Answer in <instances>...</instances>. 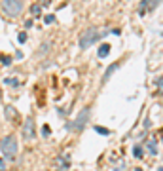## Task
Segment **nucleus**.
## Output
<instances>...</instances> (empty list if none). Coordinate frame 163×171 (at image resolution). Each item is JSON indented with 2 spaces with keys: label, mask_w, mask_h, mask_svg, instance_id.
<instances>
[{
  "label": "nucleus",
  "mask_w": 163,
  "mask_h": 171,
  "mask_svg": "<svg viewBox=\"0 0 163 171\" xmlns=\"http://www.w3.org/2000/svg\"><path fill=\"white\" fill-rule=\"evenodd\" d=\"M104 34H108V31H106V29H95V27L85 29V31L80 34V48H82V50H85V48H89L91 44L99 42Z\"/></svg>",
  "instance_id": "nucleus-1"
},
{
  "label": "nucleus",
  "mask_w": 163,
  "mask_h": 171,
  "mask_svg": "<svg viewBox=\"0 0 163 171\" xmlns=\"http://www.w3.org/2000/svg\"><path fill=\"white\" fill-rule=\"evenodd\" d=\"M2 12L10 19H13L23 12V2L21 0H2Z\"/></svg>",
  "instance_id": "nucleus-2"
},
{
  "label": "nucleus",
  "mask_w": 163,
  "mask_h": 171,
  "mask_svg": "<svg viewBox=\"0 0 163 171\" xmlns=\"http://www.w3.org/2000/svg\"><path fill=\"white\" fill-rule=\"evenodd\" d=\"M0 150H2V156L4 158H13L15 152H17V139L13 135H8L2 143H0Z\"/></svg>",
  "instance_id": "nucleus-3"
},
{
  "label": "nucleus",
  "mask_w": 163,
  "mask_h": 171,
  "mask_svg": "<svg viewBox=\"0 0 163 171\" xmlns=\"http://www.w3.org/2000/svg\"><path fill=\"white\" fill-rule=\"evenodd\" d=\"M89 114H91V110L85 107V108H82L80 110V114H78V118L74 120V124H70L68 128L70 129H74V131H78V129H82L85 124H87V120H89Z\"/></svg>",
  "instance_id": "nucleus-4"
},
{
  "label": "nucleus",
  "mask_w": 163,
  "mask_h": 171,
  "mask_svg": "<svg viewBox=\"0 0 163 171\" xmlns=\"http://www.w3.org/2000/svg\"><path fill=\"white\" fill-rule=\"evenodd\" d=\"M23 137H25L27 141H31L34 137V120L32 118L25 120V124H23Z\"/></svg>",
  "instance_id": "nucleus-5"
},
{
  "label": "nucleus",
  "mask_w": 163,
  "mask_h": 171,
  "mask_svg": "<svg viewBox=\"0 0 163 171\" xmlns=\"http://www.w3.org/2000/svg\"><path fill=\"white\" fill-rule=\"evenodd\" d=\"M4 116H6V120H15V118L19 116V112H17L12 105H8V107H4Z\"/></svg>",
  "instance_id": "nucleus-6"
},
{
  "label": "nucleus",
  "mask_w": 163,
  "mask_h": 171,
  "mask_svg": "<svg viewBox=\"0 0 163 171\" xmlns=\"http://www.w3.org/2000/svg\"><path fill=\"white\" fill-rule=\"evenodd\" d=\"M108 53H110V44H103L99 48V57H106Z\"/></svg>",
  "instance_id": "nucleus-7"
},
{
  "label": "nucleus",
  "mask_w": 163,
  "mask_h": 171,
  "mask_svg": "<svg viewBox=\"0 0 163 171\" xmlns=\"http://www.w3.org/2000/svg\"><path fill=\"white\" fill-rule=\"evenodd\" d=\"M148 148H150V152L152 154H157V143L152 139V141H148Z\"/></svg>",
  "instance_id": "nucleus-8"
},
{
  "label": "nucleus",
  "mask_w": 163,
  "mask_h": 171,
  "mask_svg": "<svg viewBox=\"0 0 163 171\" xmlns=\"http://www.w3.org/2000/svg\"><path fill=\"white\" fill-rule=\"evenodd\" d=\"M0 63H2L4 67H8V65H12V57L10 55H2L0 57Z\"/></svg>",
  "instance_id": "nucleus-9"
},
{
  "label": "nucleus",
  "mask_w": 163,
  "mask_h": 171,
  "mask_svg": "<svg viewBox=\"0 0 163 171\" xmlns=\"http://www.w3.org/2000/svg\"><path fill=\"white\" fill-rule=\"evenodd\" d=\"M95 131L101 133V135H110V131H108L106 128H101V126H95Z\"/></svg>",
  "instance_id": "nucleus-10"
},
{
  "label": "nucleus",
  "mask_w": 163,
  "mask_h": 171,
  "mask_svg": "<svg viewBox=\"0 0 163 171\" xmlns=\"http://www.w3.org/2000/svg\"><path fill=\"white\" fill-rule=\"evenodd\" d=\"M116 68H118V65H112V67H110V68H108V70H106V74H104V82H106V80H108V78H110V74H112V72H114V70H116Z\"/></svg>",
  "instance_id": "nucleus-11"
},
{
  "label": "nucleus",
  "mask_w": 163,
  "mask_h": 171,
  "mask_svg": "<svg viewBox=\"0 0 163 171\" xmlns=\"http://www.w3.org/2000/svg\"><path fill=\"white\" fill-rule=\"evenodd\" d=\"M133 154H135V158H142V148H141V146H135Z\"/></svg>",
  "instance_id": "nucleus-12"
},
{
  "label": "nucleus",
  "mask_w": 163,
  "mask_h": 171,
  "mask_svg": "<svg viewBox=\"0 0 163 171\" xmlns=\"http://www.w3.org/2000/svg\"><path fill=\"white\" fill-rule=\"evenodd\" d=\"M42 135H44V137H50V135H51L50 126H44V128H42Z\"/></svg>",
  "instance_id": "nucleus-13"
},
{
  "label": "nucleus",
  "mask_w": 163,
  "mask_h": 171,
  "mask_svg": "<svg viewBox=\"0 0 163 171\" xmlns=\"http://www.w3.org/2000/svg\"><path fill=\"white\" fill-rule=\"evenodd\" d=\"M31 13H32L34 17H38V15H40V6H32V8H31Z\"/></svg>",
  "instance_id": "nucleus-14"
},
{
  "label": "nucleus",
  "mask_w": 163,
  "mask_h": 171,
  "mask_svg": "<svg viewBox=\"0 0 163 171\" xmlns=\"http://www.w3.org/2000/svg\"><path fill=\"white\" fill-rule=\"evenodd\" d=\"M44 21L50 25V23H53V21H55V17H53V15H46V17H44Z\"/></svg>",
  "instance_id": "nucleus-15"
},
{
  "label": "nucleus",
  "mask_w": 163,
  "mask_h": 171,
  "mask_svg": "<svg viewBox=\"0 0 163 171\" xmlns=\"http://www.w3.org/2000/svg\"><path fill=\"white\" fill-rule=\"evenodd\" d=\"M17 40H19V42H25V40H27V33H19Z\"/></svg>",
  "instance_id": "nucleus-16"
},
{
  "label": "nucleus",
  "mask_w": 163,
  "mask_h": 171,
  "mask_svg": "<svg viewBox=\"0 0 163 171\" xmlns=\"http://www.w3.org/2000/svg\"><path fill=\"white\" fill-rule=\"evenodd\" d=\"M6 169V162H4V158H0V171H4Z\"/></svg>",
  "instance_id": "nucleus-17"
},
{
  "label": "nucleus",
  "mask_w": 163,
  "mask_h": 171,
  "mask_svg": "<svg viewBox=\"0 0 163 171\" xmlns=\"http://www.w3.org/2000/svg\"><path fill=\"white\" fill-rule=\"evenodd\" d=\"M42 2H44V4H50V0H42Z\"/></svg>",
  "instance_id": "nucleus-18"
},
{
  "label": "nucleus",
  "mask_w": 163,
  "mask_h": 171,
  "mask_svg": "<svg viewBox=\"0 0 163 171\" xmlns=\"http://www.w3.org/2000/svg\"><path fill=\"white\" fill-rule=\"evenodd\" d=\"M135 171H142V169H135Z\"/></svg>",
  "instance_id": "nucleus-19"
}]
</instances>
